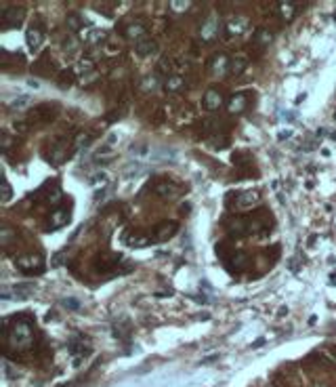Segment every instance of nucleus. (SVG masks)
I'll return each mask as SVG.
<instances>
[{"label": "nucleus", "mask_w": 336, "mask_h": 387, "mask_svg": "<svg viewBox=\"0 0 336 387\" xmlns=\"http://www.w3.org/2000/svg\"><path fill=\"white\" fill-rule=\"evenodd\" d=\"M246 261H248V259H246L244 252H238V255H233V257H231V263L236 265V267H244V265H246Z\"/></svg>", "instance_id": "obj_29"}, {"label": "nucleus", "mask_w": 336, "mask_h": 387, "mask_svg": "<svg viewBox=\"0 0 336 387\" xmlns=\"http://www.w3.org/2000/svg\"><path fill=\"white\" fill-rule=\"evenodd\" d=\"M164 89H166V93H179V91H183L185 89V78H181V76H168L166 78V82H164Z\"/></svg>", "instance_id": "obj_16"}, {"label": "nucleus", "mask_w": 336, "mask_h": 387, "mask_svg": "<svg viewBox=\"0 0 336 387\" xmlns=\"http://www.w3.org/2000/svg\"><path fill=\"white\" fill-rule=\"evenodd\" d=\"M61 259H63V252H59V255L53 259V265H55V267H57V265H61Z\"/></svg>", "instance_id": "obj_35"}, {"label": "nucleus", "mask_w": 336, "mask_h": 387, "mask_svg": "<svg viewBox=\"0 0 336 387\" xmlns=\"http://www.w3.org/2000/svg\"><path fill=\"white\" fill-rule=\"evenodd\" d=\"M170 70V61L168 59H162L160 61V72H168Z\"/></svg>", "instance_id": "obj_33"}, {"label": "nucleus", "mask_w": 336, "mask_h": 387, "mask_svg": "<svg viewBox=\"0 0 336 387\" xmlns=\"http://www.w3.org/2000/svg\"><path fill=\"white\" fill-rule=\"evenodd\" d=\"M189 2H177V0H173V2H170V9H173L175 13H185L187 9H189Z\"/></svg>", "instance_id": "obj_28"}, {"label": "nucleus", "mask_w": 336, "mask_h": 387, "mask_svg": "<svg viewBox=\"0 0 336 387\" xmlns=\"http://www.w3.org/2000/svg\"><path fill=\"white\" fill-rule=\"evenodd\" d=\"M69 221V211L67 209H57L51 212V227H63Z\"/></svg>", "instance_id": "obj_15"}, {"label": "nucleus", "mask_w": 336, "mask_h": 387, "mask_svg": "<svg viewBox=\"0 0 336 387\" xmlns=\"http://www.w3.org/2000/svg\"><path fill=\"white\" fill-rule=\"evenodd\" d=\"M78 36H80V40L87 42V44H99L107 38V32L101 30V28H82L80 32H78Z\"/></svg>", "instance_id": "obj_4"}, {"label": "nucleus", "mask_w": 336, "mask_h": 387, "mask_svg": "<svg viewBox=\"0 0 336 387\" xmlns=\"http://www.w3.org/2000/svg\"><path fill=\"white\" fill-rule=\"evenodd\" d=\"M135 51L139 57H150V55L158 51V44H155V40H152V38H143V40L135 42Z\"/></svg>", "instance_id": "obj_11"}, {"label": "nucleus", "mask_w": 336, "mask_h": 387, "mask_svg": "<svg viewBox=\"0 0 336 387\" xmlns=\"http://www.w3.org/2000/svg\"><path fill=\"white\" fill-rule=\"evenodd\" d=\"M13 290H15V295H17V299H28L36 290V286L32 282H23V284H17Z\"/></svg>", "instance_id": "obj_21"}, {"label": "nucleus", "mask_w": 336, "mask_h": 387, "mask_svg": "<svg viewBox=\"0 0 336 387\" xmlns=\"http://www.w3.org/2000/svg\"><path fill=\"white\" fill-rule=\"evenodd\" d=\"M229 66H231V61H229V57L225 53H218V55H214L213 59H210V72H213L214 76H225L229 72Z\"/></svg>", "instance_id": "obj_6"}, {"label": "nucleus", "mask_w": 336, "mask_h": 387, "mask_svg": "<svg viewBox=\"0 0 336 387\" xmlns=\"http://www.w3.org/2000/svg\"><path fill=\"white\" fill-rule=\"evenodd\" d=\"M177 223L175 221H162V223H158L153 227L152 232V240L153 242H166L168 238H173V236L177 234Z\"/></svg>", "instance_id": "obj_3"}, {"label": "nucleus", "mask_w": 336, "mask_h": 387, "mask_svg": "<svg viewBox=\"0 0 336 387\" xmlns=\"http://www.w3.org/2000/svg\"><path fill=\"white\" fill-rule=\"evenodd\" d=\"M263 343H265V339H259V341H254V343H252V347H261Z\"/></svg>", "instance_id": "obj_36"}, {"label": "nucleus", "mask_w": 336, "mask_h": 387, "mask_svg": "<svg viewBox=\"0 0 336 387\" xmlns=\"http://www.w3.org/2000/svg\"><path fill=\"white\" fill-rule=\"evenodd\" d=\"M150 242H153L152 236H145V234H130V236H126V244H128V246H132V248L150 246Z\"/></svg>", "instance_id": "obj_13"}, {"label": "nucleus", "mask_w": 336, "mask_h": 387, "mask_svg": "<svg viewBox=\"0 0 336 387\" xmlns=\"http://www.w3.org/2000/svg\"><path fill=\"white\" fill-rule=\"evenodd\" d=\"M2 200L4 202L11 200V185H9V181H6V179H2Z\"/></svg>", "instance_id": "obj_31"}, {"label": "nucleus", "mask_w": 336, "mask_h": 387, "mask_svg": "<svg viewBox=\"0 0 336 387\" xmlns=\"http://www.w3.org/2000/svg\"><path fill=\"white\" fill-rule=\"evenodd\" d=\"M15 265H17V270L28 274V276H34V274H42L44 272V259L42 255H21L17 261H15Z\"/></svg>", "instance_id": "obj_2"}, {"label": "nucleus", "mask_w": 336, "mask_h": 387, "mask_svg": "<svg viewBox=\"0 0 336 387\" xmlns=\"http://www.w3.org/2000/svg\"><path fill=\"white\" fill-rule=\"evenodd\" d=\"M67 26L72 28V30H76V32H80L84 28L82 23H80V17H78V15H69V17H67Z\"/></svg>", "instance_id": "obj_27"}, {"label": "nucleus", "mask_w": 336, "mask_h": 387, "mask_svg": "<svg viewBox=\"0 0 336 387\" xmlns=\"http://www.w3.org/2000/svg\"><path fill=\"white\" fill-rule=\"evenodd\" d=\"M277 9H279L282 19H286V21H292L294 19V15H296V4L294 2H279Z\"/></svg>", "instance_id": "obj_20"}, {"label": "nucleus", "mask_w": 336, "mask_h": 387, "mask_svg": "<svg viewBox=\"0 0 336 387\" xmlns=\"http://www.w3.org/2000/svg\"><path fill=\"white\" fill-rule=\"evenodd\" d=\"M261 200V196H259V192H244L238 198V207H242V209H250V207H254L256 202Z\"/></svg>", "instance_id": "obj_17"}, {"label": "nucleus", "mask_w": 336, "mask_h": 387, "mask_svg": "<svg viewBox=\"0 0 336 387\" xmlns=\"http://www.w3.org/2000/svg\"><path fill=\"white\" fill-rule=\"evenodd\" d=\"M6 337H9V345L15 350H28L34 341V324L30 318H17L13 322V328L6 330Z\"/></svg>", "instance_id": "obj_1"}, {"label": "nucleus", "mask_w": 336, "mask_h": 387, "mask_svg": "<svg viewBox=\"0 0 336 387\" xmlns=\"http://www.w3.org/2000/svg\"><path fill=\"white\" fill-rule=\"evenodd\" d=\"M92 68H95V61H92L91 57H80L74 70L78 74H89V72H92Z\"/></svg>", "instance_id": "obj_23"}, {"label": "nucleus", "mask_w": 336, "mask_h": 387, "mask_svg": "<svg viewBox=\"0 0 336 387\" xmlns=\"http://www.w3.org/2000/svg\"><path fill=\"white\" fill-rule=\"evenodd\" d=\"M248 107V97L246 93H236L231 95V99L227 101V112L229 114H242Z\"/></svg>", "instance_id": "obj_8"}, {"label": "nucleus", "mask_w": 336, "mask_h": 387, "mask_svg": "<svg viewBox=\"0 0 336 387\" xmlns=\"http://www.w3.org/2000/svg\"><path fill=\"white\" fill-rule=\"evenodd\" d=\"M89 143H91V135H89V133H80V135L76 137V145H78V147L89 145Z\"/></svg>", "instance_id": "obj_30"}, {"label": "nucleus", "mask_w": 336, "mask_h": 387, "mask_svg": "<svg viewBox=\"0 0 336 387\" xmlns=\"http://www.w3.org/2000/svg\"><path fill=\"white\" fill-rule=\"evenodd\" d=\"M248 68V61H246V57L244 55H238V57H233L231 59V66H229V72L233 74V76H240L244 70Z\"/></svg>", "instance_id": "obj_19"}, {"label": "nucleus", "mask_w": 336, "mask_h": 387, "mask_svg": "<svg viewBox=\"0 0 336 387\" xmlns=\"http://www.w3.org/2000/svg\"><path fill=\"white\" fill-rule=\"evenodd\" d=\"M26 42H28V49L32 53H36L38 49H40V44H42V30L32 26L26 32Z\"/></svg>", "instance_id": "obj_10"}, {"label": "nucleus", "mask_w": 336, "mask_h": 387, "mask_svg": "<svg viewBox=\"0 0 336 387\" xmlns=\"http://www.w3.org/2000/svg\"><path fill=\"white\" fill-rule=\"evenodd\" d=\"M254 40H256V44H261V46H267L271 40H273V34L267 30V28H259L254 32Z\"/></svg>", "instance_id": "obj_22"}, {"label": "nucleus", "mask_w": 336, "mask_h": 387, "mask_svg": "<svg viewBox=\"0 0 336 387\" xmlns=\"http://www.w3.org/2000/svg\"><path fill=\"white\" fill-rule=\"evenodd\" d=\"M63 305H65V307H72V310H76V307H78V301H72V299H65Z\"/></svg>", "instance_id": "obj_34"}, {"label": "nucleus", "mask_w": 336, "mask_h": 387, "mask_svg": "<svg viewBox=\"0 0 336 387\" xmlns=\"http://www.w3.org/2000/svg\"><path fill=\"white\" fill-rule=\"evenodd\" d=\"M26 17V11L21 6H9L4 13H2V26L4 28H17L19 23Z\"/></svg>", "instance_id": "obj_5"}, {"label": "nucleus", "mask_w": 336, "mask_h": 387, "mask_svg": "<svg viewBox=\"0 0 336 387\" xmlns=\"http://www.w3.org/2000/svg\"><path fill=\"white\" fill-rule=\"evenodd\" d=\"M225 104L223 99V93L218 89H208L206 95H204V109L208 112H216V109H221V106Z\"/></svg>", "instance_id": "obj_7"}, {"label": "nucleus", "mask_w": 336, "mask_h": 387, "mask_svg": "<svg viewBox=\"0 0 336 387\" xmlns=\"http://www.w3.org/2000/svg\"><path fill=\"white\" fill-rule=\"evenodd\" d=\"M141 89H143V91H153V89H158V78H155V76H145L143 80H141Z\"/></svg>", "instance_id": "obj_25"}, {"label": "nucleus", "mask_w": 336, "mask_h": 387, "mask_svg": "<svg viewBox=\"0 0 336 387\" xmlns=\"http://www.w3.org/2000/svg\"><path fill=\"white\" fill-rule=\"evenodd\" d=\"M330 278H332V282L336 284V274H332V276H330Z\"/></svg>", "instance_id": "obj_37"}, {"label": "nucleus", "mask_w": 336, "mask_h": 387, "mask_svg": "<svg viewBox=\"0 0 336 387\" xmlns=\"http://www.w3.org/2000/svg\"><path fill=\"white\" fill-rule=\"evenodd\" d=\"M248 26H250V21L246 17L236 15V17L229 19V23H227V34L229 36H240V34H244V32L248 30Z\"/></svg>", "instance_id": "obj_9"}, {"label": "nucleus", "mask_w": 336, "mask_h": 387, "mask_svg": "<svg viewBox=\"0 0 336 387\" xmlns=\"http://www.w3.org/2000/svg\"><path fill=\"white\" fill-rule=\"evenodd\" d=\"M200 34H202L204 40H213V38H214V34H216V17H214V15L204 23V26H202Z\"/></svg>", "instance_id": "obj_18"}, {"label": "nucleus", "mask_w": 336, "mask_h": 387, "mask_svg": "<svg viewBox=\"0 0 336 387\" xmlns=\"http://www.w3.org/2000/svg\"><path fill=\"white\" fill-rule=\"evenodd\" d=\"M53 118H55V106H49V104L38 106L32 114V120H36V122H49Z\"/></svg>", "instance_id": "obj_12"}, {"label": "nucleus", "mask_w": 336, "mask_h": 387, "mask_svg": "<svg viewBox=\"0 0 336 387\" xmlns=\"http://www.w3.org/2000/svg\"><path fill=\"white\" fill-rule=\"evenodd\" d=\"M177 185L175 183H168V181H164V183L155 185V192H158L160 196H164V198H173V196L177 194Z\"/></svg>", "instance_id": "obj_24"}, {"label": "nucleus", "mask_w": 336, "mask_h": 387, "mask_svg": "<svg viewBox=\"0 0 336 387\" xmlns=\"http://www.w3.org/2000/svg\"><path fill=\"white\" fill-rule=\"evenodd\" d=\"M59 200H61V189H59V185H55L53 192H49V196H46V202H49V204H57Z\"/></svg>", "instance_id": "obj_26"}, {"label": "nucleus", "mask_w": 336, "mask_h": 387, "mask_svg": "<svg viewBox=\"0 0 336 387\" xmlns=\"http://www.w3.org/2000/svg\"><path fill=\"white\" fill-rule=\"evenodd\" d=\"M124 36L128 38V40H143V36H145V28H143V23H130V26L124 30Z\"/></svg>", "instance_id": "obj_14"}, {"label": "nucleus", "mask_w": 336, "mask_h": 387, "mask_svg": "<svg viewBox=\"0 0 336 387\" xmlns=\"http://www.w3.org/2000/svg\"><path fill=\"white\" fill-rule=\"evenodd\" d=\"M28 101H30L28 95H26V97H21V99H15L13 104H11V109H19V107H23V106L28 104Z\"/></svg>", "instance_id": "obj_32"}]
</instances>
